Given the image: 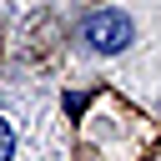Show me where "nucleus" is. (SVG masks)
Segmentation results:
<instances>
[{
	"label": "nucleus",
	"mask_w": 161,
	"mask_h": 161,
	"mask_svg": "<svg viewBox=\"0 0 161 161\" xmlns=\"http://www.w3.org/2000/svg\"><path fill=\"white\" fill-rule=\"evenodd\" d=\"M80 40H86V50H96V55H116V50L131 40V15H121V10H96V15L80 20Z\"/></svg>",
	"instance_id": "nucleus-1"
},
{
	"label": "nucleus",
	"mask_w": 161,
	"mask_h": 161,
	"mask_svg": "<svg viewBox=\"0 0 161 161\" xmlns=\"http://www.w3.org/2000/svg\"><path fill=\"white\" fill-rule=\"evenodd\" d=\"M10 151H15V131H10V121L0 116V161H10Z\"/></svg>",
	"instance_id": "nucleus-2"
}]
</instances>
